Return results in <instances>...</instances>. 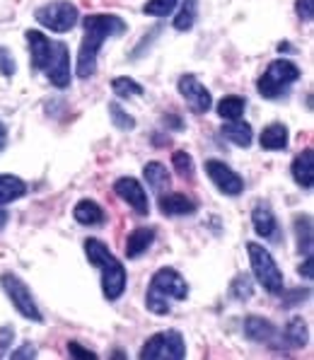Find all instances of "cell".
I'll return each instance as SVG.
<instances>
[{"label": "cell", "instance_id": "6da1fadb", "mask_svg": "<svg viewBox=\"0 0 314 360\" xmlns=\"http://www.w3.org/2000/svg\"><path fill=\"white\" fill-rule=\"evenodd\" d=\"M85 37L80 41L78 51V65H75V73L80 77H90L97 70V53L102 49V44L109 37H119L126 32V22L119 15H87L85 18Z\"/></svg>", "mask_w": 314, "mask_h": 360}, {"label": "cell", "instance_id": "7a4b0ae2", "mask_svg": "<svg viewBox=\"0 0 314 360\" xmlns=\"http://www.w3.org/2000/svg\"><path fill=\"white\" fill-rule=\"evenodd\" d=\"M189 285L184 276L174 269H159L150 281L145 295V307L152 314H169V300H186Z\"/></svg>", "mask_w": 314, "mask_h": 360}, {"label": "cell", "instance_id": "3957f363", "mask_svg": "<svg viewBox=\"0 0 314 360\" xmlns=\"http://www.w3.org/2000/svg\"><path fill=\"white\" fill-rule=\"evenodd\" d=\"M247 252H249V264H251V274L254 278L266 288L271 295H280L285 292V281H283V274H280L278 264L275 259L271 257L266 247L256 245V242H249L247 245Z\"/></svg>", "mask_w": 314, "mask_h": 360}, {"label": "cell", "instance_id": "277c9868", "mask_svg": "<svg viewBox=\"0 0 314 360\" xmlns=\"http://www.w3.org/2000/svg\"><path fill=\"white\" fill-rule=\"evenodd\" d=\"M300 77V68L293 63V60H285V58H278L273 63H268L266 73L259 77V92L261 97H278L288 90L290 85Z\"/></svg>", "mask_w": 314, "mask_h": 360}, {"label": "cell", "instance_id": "5b68a950", "mask_svg": "<svg viewBox=\"0 0 314 360\" xmlns=\"http://www.w3.org/2000/svg\"><path fill=\"white\" fill-rule=\"evenodd\" d=\"M143 360H181L186 356V343L179 331H159L150 336L138 353Z\"/></svg>", "mask_w": 314, "mask_h": 360}, {"label": "cell", "instance_id": "8992f818", "mask_svg": "<svg viewBox=\"0 0 314 360\" xmlns=\"http://www.w3.org/2000/svg\"><path fill=\"white\" fill-rule=\"evenodd\" d=\"M0 288L5 290V295L13 300L15 309L22 314L25 319H32V322H41V312L39 307H37V300L34 295H32V290L27 288L25 281L20 278V276L15 274H3L0 276Z\"/></svg>", "mask_w": 314, "mask_h": 360}, {"label": "cell", "instance_id": "52a82bcc", "mask_svg": "<svg viewBox=\"0 0 314 360\" xmlns=\"http://www.w3.org/2000/svg\"><path fill=\"white\" fill-rule=\"evenodd\" d=\"M37 22L51 32H68L78 22V8L70 0H53L37 10Z\"/></svg>", "mask_w": 314, "mask_h": 360}, {"label": "cell", "instance_id": "ba28073f", "mask_svg": "<svg viewBox=\"0 0 314 360\" xmlns=\"http://www.w3.org/2000/svg\"><path fill=\"white\" fill-rule=\"evenodd\" d=\"M179 95L186 99V104L191 107V112L194 114H206L211 112L213 107V97L211 92H208V87L203 85L201 80H198L196 75H184L179 77Z\"/></svg>", "mask_w": 314, "mask_h": 360}, {"label": "cell", "instance_id": "9c48e42d", "mask_svg": "<svg viewBox=\"0 0 314 360\" xmlns=\"http://www.w3.org/2000/svg\"><path fill=\"white\" fill-rule=\"evenodd\" d=\"M206 172H208V176H211L213 184H216L223 193H228V196H237V193L244 191V179H242L233 167L220 162V160H208Z\"/></svg>", "mask_w": 314, "mask_h": 360}, {"label": "cell", "instance_id": "30bf717a", "mask_svg": "<svg viewBox=\"0 0 314 360\" xmlns=\"http://www.w3.org/2000/svg\"><path fill=\"white\" fill-rule=\"evenodd\" d=\"M102 292L107 300H119L126 290V269L117 257H109L102 266Z\"/></svg>", "mask_w": 314, "mask_h": 360}, {"label": "cell", "instance_id": "8fae6325", "mask_svg": "<svg viewBox=\"0 0 314 360\" xmlns=\"http://www.w3.org/2000/svg\"><path fill=\"white\" fill-rule=\"evenodd\" d=\"M114 191H117V196L121 198V201L129 203L136 213L148 215V210H150V201H148V193L138 179H133V176H121V179L114 181Z\"/></svg>", "mask_w": 314, "mask_h": 360}, {"label": "cell", "instance_id": "7c38bea8", "mask_svg": "<svg viewBox=\"0 0 314 360\" xmlns=\"http://www.w3.org/2000/svg\"><path fill=\"white\" fill-rule=\"evenodd\" d=\"M44 70H46V77L56 87L70 85V56H68V46H65V44H60V41L53 44V56Z\"/></svg>", "mask_w": 314, "mask_h": 360}, {"label": "cell", "instance_id": "4fadbf2b", "mask_svg": "<svg viewBox=\"0 0 314 360\" xmlns=\"http://www.w3.org/2000/svg\"><path fill=\"white\" fill-rule=\"evenodd\" d=\"M27 41H30V56H32V68L44 70L48 65V60L53 56V41L46 34L37 30L27 32Z\"/></svg>", "mask_w": 314, "mask_h": 360}, {"label": "cell", "instance_id": "5bb4252c", "mask_svg": "<svg viewBox=\"0 0 314 360\" xmlns=\"http://www.w3.org/2000/svg\"><path fill=\"white\" fill-rule=\"evenodd\" d=\"M244 336L254 343H268V346H273V341L280 336V331L275 329L268 319L249 314V317L244 319Z\"/></svg>", "mask_w": 314, "mask_h": 360}, {"label": "cell", "instance_id": "9a60e30c", "mask_svg": "<svg viewBox=\"0 0 314 360\" xmlns=\"http://www.w3.org/2000/svg\"><path fill=\"white\" fill-rule=\"evenodd\" d=\"M251 223H254V230L259 237L263 240H275L278 237V220H275L273 210L266 206V203H259L251 213Z\"/></svg>", "mask_w": 314, "mask_h": 360}, {"label": "cell", "instance_id": "2e32d148", "mask_svg": "<svg viewBox=\"0 0 314 360\" xmlns=\"http://www.w3.org/2000/svg\"><path fill=\"white\" fill-rule=\"evenodd\" d=\"M290 172H293V179L302 186V189H312V184H314V153L310 150V148L293 160Z\"/></svg>", "mask_w": 314, "mask_h": 360}, {"label": "cell", "instance_id": "e0dca14e", "mask_svg": "<svg viewBox=\"0 0 314 360\" xmlns=\"http://www.w3.org/2000/svg\"><path fill=\"white\" fill-rule=\"evenodd\" d=\"M155 242V228H136L126 240V257L138 259L148 252Z\"/></svg>", "mask_w": 314, "mask_h": 360}, {"label": "cell", "instance_id": "ac0fdd59", "mask_svg": "<svg viewBox=\"0 0 314 360\" xmlns=\"http://www.w3.org/2000/svg\"><path fill=\"white\" fill-rule=\"evenodd\" d=\"M159 210L164 215H191L196 203L184 193H159Z\"/></svg>", "mask_w": 314, "mask_h": 360}, {"label": "cell", "instance_id": "d6986e66", "mask_svg": "<svg viewBox=\"0 0 314 360\" xmlns=\"http://www.w3.org/2000/svg\"><path fill=\"white\" fill-rule=\"evenodd\" d=\"M143 176H145L148 186L155 193H164L169 189V184H172V174H169V169L162 162H148L143 167Z\"/></svg>", "mask_w": 314, "mask_h": 360}, {"label": "cell", "instance_id": "ffe728a7", "mask_svg": "<svg viewBox=\"0 0 314 360\" xmlns=\"http://www.w3.org/2000/svg\"><path fill=\"white\" fill-rule=\"evenodd\" d=\"M73 218L78 220L80 225H102L104 223V210H102V206H99L97 201L82 198V201L75 203Z\"/></svg>", "mask_w": 314, "mask_h": 360}, {"label": "cell", "instance_id": "44dd1931", "mask_svg": "<svg viewBox=\"0 0 314 360\" xmlns=\"http://www.w3.org/2000/svg\"><path fill=\"white\" fill-rule=\"evenodd\" d=\"M27 193V184L15 174H0V206L13 203Z\"/></svg>", "mask_w": 314, "mask_h": 360}, {"label": "cell", "instance_id": "7402d4cb", "mask_svg": "<svg viewBox=\"0 0 314 360\" xmlns=\"http://www.w3.org/2000/svg\"><path fill=\"white\" fill-rule=\"evenodd\" d=\"M223 136L228 138V141H233L235 146L240 148H249L251 146V126L247 124V121H228V124L223 126Z\"/></svg>", "mask_w": 314, "mask_h": 360}, {"label": "cell", "instance_id": "603a6c76", "mask_svg": "<svg viewBox=\"0 0 314 360\" xmlns=\"http://www.w3.org/2000/svg\"><path fill=\"white\" fill-rule=\"evenodd\" d=\"M285 146H288V129L283 124H271L261 131L263 150H283Z\"/></svg>", "mask_w": 314, "mask_h": 360}, {"label": "cell", "instance_id": "cb8c5ba5", "mask_svg": "<svg viewBox=\"0 0 314 360\" xmlns=\"http://www.w3.org/2000/svg\"><path fill=\"white\" fill-rule=\"evenodd\" d=\"M280 336H283V339L288 341V346H293V348L305 346L307 343V322L302 317L290 319L288 326H285V331H280Z\"/></svg>", "mask_w": 314, "mask_h": 360}, {"label": "cell", "instance_id": "d4e9b609", "mask_svg": "<svg viewBox=\"0 0 314 360\" xmlns=\"http://www.w3.org/2000/svg\"><path fill=\"white\" fill-rule=\"evenodd\" d=\"M295 232H297L300 252H305V257H312V218L310 215H297Z\"/></svg>", "mask_w": 314, "mask_h": 360}, {"label": "cell", "instance_id": "484cf974", "mask_svg": "<svg viewBox=\"0 0 314 360\" xmlns=\"http://www.w3.org/2000/svg\"><path fill=\"white\" fill-rule=\"evenodd\" d=\"M244 107H247L244 99L230 95V97H223L218 102V114L223 116V119H228V121H235V119H242V114H244Z\"/></svg>", "mask_w": 314, "mask_h": 360}, {"label": "cell", "instance_id": "4316f807", "mask_svg": "<svg viewBox=\"0 0 314 360\" xmlns=\"http://www.w3.org/2000/svg\"><path fill=\"white\" fill-rule=\"evenodd\" d=\"M196 15H198V0H184L179 15L174 18V27H177L179 32L191 30L194 22H196Z\"/></svg>", "mask_w": 314, "mask_h": 360}, {"label": "cell", "instance_id": "83f0119b", "mask_svg": "<svg viewBox=\"0 0 314 360\" xmlns=\"http://www.w3.org/2000/svg\"><path fill=\"white\" fill-rule=\"evenodd\" d=\"M85 254L87 259H90L92 266H102L104 262H107L109 257H112V252H109V247L104 245L102 240H95V237H90V240H85Z\"/></svg>", "mask_w": 314, "mask_h": 360}, {"label": "cell", "instance_id": "f1b7e54d", "mask_svg": "<svg viewBox=\"0 0 314 360\" xmlns=\"http://www.w3.org/2000/svg\"><path fill=\"white\" fill-rule=\"evenodd\" d=\"M230 295L235 297V300L244 302L249 300L251 295H254V283H251V278L247 274H237L233 285H230Z\"/></svg>", "mask_w": 314, "mask_h": 360}, {"label": "cell", "instance_id": "f546056e", "mask_svg": "<svg viewBox=\"0 0 314 360\" xmlns=\"http://www.w3.org/2000/svg\"><path fill=\"white\" fill-rule=\"evenodd\" d=\"M109 119H112L114 129H119V131H133L136 129V119L129 112H124L117 102L109 104Z\"/></svg>", "mask_w": 314, "mask_h": 360}, {"label": "cell", "instance_id": "4dcf8cb0", "mask_svg": "<svg viewBox=\"0 0 314 360\" xmlns=\"http://www.w3.org/2000/svg\"><path fill=\"white\" fill-rule=\"evenodd\" d=\"M112 90L117 92L119 97H140L143 95V87L138 85L136 80H131V77H114Z\"/></svg>", "mask_w": 314, "mask_h": 360}, {"label": "cell", "instance_id": "1f68e13d", "mask_svg": "<svg viewBox=\"0 0 314 360\" xmlns=\"http://www.w3.org/2000/svg\"><path fill=\"white\" fill-rule=\"evenodd\" d=\"M172 167L177 169L179 176H184V179H194V160H191L189 153L184 150H177L172 155Z\"/></svg>", "mask_w": 314, "mask_h": 360}, {"label": "cell", "instance_id": "d6a6232c", "mask_svg": "<svg viewBox=\"0 0 314 360\" xmlns=\"http://www.w3.org/2000/svg\"><path fill=\"white\" fill-rule=\"evenodd\" d=\"M174 5H177V0H148L143 10H145V15H152V18H164V15L172 13Z\"/></svg>", "mask_w": 314, "mask_h": 360}, {"label": "cell", "instance_id": "836d02e7", "mask_svg": "<svg viewBox=\"0 0 314 360\" xmlns=\"http://www.w3.org/2000/svg\"><path fill=\"white\" fill-rule=\"evenodd\" d=\"M15 70H18V65H15L13 53H10L5 46H0V73H3L5 77H13Z\"/></svg>", "mask_w": 314, "mask_h": 360}, {"label": "cell", "instance_id": "e575fe53", "mask_svg": "<svg viewBox=\"0 0 314 360\" xmlns=\"http://www.w3.org/2000/svg\"><path fill=\"white\" fill-rule=\"evenodd\" d=\"M15 339V329L13 326H0V356H5L10 348V343Z\"/></svg>", "mask_w": 314, "mask_h": 360}, {"label": "cell", "instance_id": "d590c367", "mask_svg": "<svg viewBox=\"0 0 314 360\" xmlns=\"http://www.w3.org/2000/svg\"><path fill=\"white\" fill-rule=\"evenodd\" d=\"M297 15H300V20L310 22L312 15H314V0H297Z\"/></svg>", "mask_w": 314, "mask_h": 360}, {"label": "cell", "instance_id": "8d00e7d4", "mask_svg": "<svg viewBox=\"0 0 314 360\" xmlns=\"http://www.w3.org/2000/svg\"><path fill=\"white\" fill-rule=\"evenodd\" d=\"M68 353H70L73 358H87V360H90V358H97V353H95V351H87V348H82L78 341H70V343H68Z\"/></svg>", "mask_w": 314, "mask_h": 360}, {"label": "cell", "instance_id": "74e56055", "mask_svg": "<svg viewBox=\"0 0 314 360\" xmlns=\"http://www.w3.org/2000/svg\"><path fill=\"white\" fill-rule=\"evenodd\" d=\"M37 356V348L32 346V343H25L22 348H18V351H13V358L15 360H22V358H34Z\"/></svg>", "mask_w": 314, "mask_h": 360}, {"label": "cell", "instance_id": "f35d334b", "mask_svg": "<svg viewBox=\"0 0 314 360\" xmlns=\"http://www.w3.org/2000/svg\"><path fill=\"white\" fill-rule=\"evenodd\" d=\"M300 274L305 276L307 281H312V257H307V259H305V264L300 266Z\"/></svg>", "mask_w": 314, "mask_h": 360}, {"label": "cell", "instance_id": "ab89813d", "mask_svg": "<svg viewBox=\"0 0 314 360\" xmlns=\"http://www.w3.org/2000/svg\"><path fill=\"white\" fill-rule=\"evenodd\" d=\"M5 143H8V131H5V126L0 124V150L5 148Z\"/></svg>", "mask_w": 314, "mask_h": 360}, {"label": "cell", "instance_id": "60d3db41", "mask_svg": "<svg viewBox=\"0 0 314 360\" xmlns=\"http://www.w3.org/2000/svg\"><path fill=\"white\" fill-rule=\"evenodd\" d=\"M5 223H8V210H3V208H0V230L5 228Z\"/></svg>", "mask_w": 314, "mask_h": 360}]
</instances>
